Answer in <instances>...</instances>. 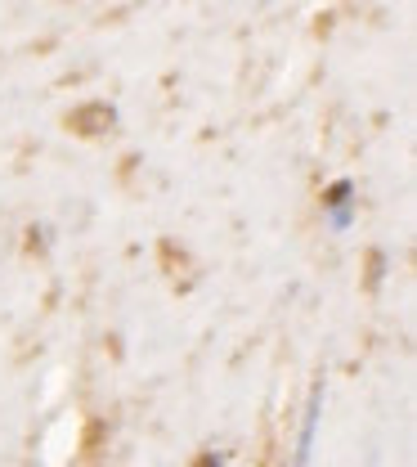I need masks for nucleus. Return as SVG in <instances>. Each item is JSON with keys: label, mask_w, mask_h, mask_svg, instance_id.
<instances>
[{"label": "nucleus", "mask_w": 417, "mask_h": 467, "mask_svg": "<svg viewBox=\"0 0 417 467\" xmlns=\"http://www.w3.org/2000/svg\"><path fill=\"white\" fill-rule=\"evenodd\" d=\"M323 202L337 207V225H346V221H351V212H346V202H351V180H337V184L323 193Z\"/></svg>", "instance_id": "f257e3e1"}]
</instances>
